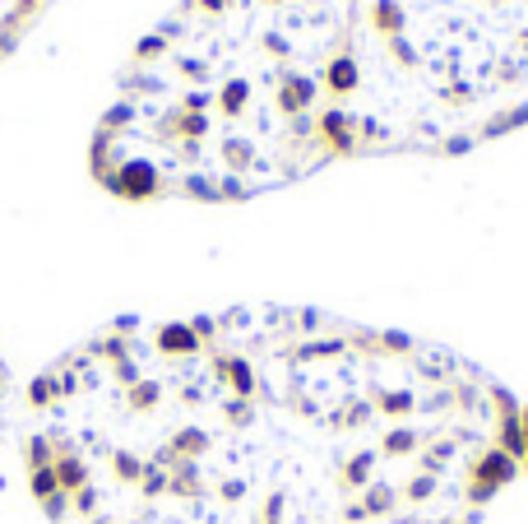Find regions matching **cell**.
<instances>
[{
    "label": "cell",
    "mask_w": 528,
    "mask_h": 524,
    "mask_svg": "<svg viewBox=\"0 0 528 524\" xmlns=\"http://www.w3.org/2000/svg\"><path fill=\"white\" fill-rule=\"evenodd\" d=\"M153 66L126 74L130 126L93 135V181L116 158L162 195L232 205L343 158L338 0H186Z\"/></svg>",
    "instance_id": "cell-1"
},
{
    "label": "cell",
    "mask_w": 528,
    "mask_h": 524,
    "mask_svg": "<svg viewBox=\"0 0 528 524\" xmlns=\"http://www.w3.org/2000/svg\"><path fill=\"white\" fill-rule=\"evenodd\" d=\"M528 126V0H348L343 158H454Z\"/></svg>",
    "instance_id": "cell-2"
}]
</instances>
